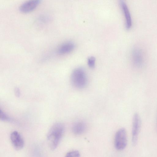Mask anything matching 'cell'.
I'll return each instance as SVG.
<instances>
[{
	"label": "cell",
	"mask_w": 157,
	"mask_h": 157,
	"mask_svg": "<svg viewBox=\"0 0 157 157\" xmlns=\"http://www.w3.org/2000/svg\"><path fill=\"white\" fill-rule=\"evenodd\" d=\"M75 48V44L71 41L66 42L60 45L57 50L58 53L64 55L71 52Z\"/></svg>",
	"instance_id": "9c48e42d"
},
{
	"label": "cell",
	"mask_w": 157,
	"mask_h": 157,
	"mask_svg": "<svg viewBox=\"0 0 157 157\" xmlns=\"http://www.w3.org/2000/svg\"><path fill=\"white\" fill-rule=\"evenodd\" d=\"M64 128L63 124L57 123L53 125L48 131L47 139L49 147L52 150L57 147L64 133Z\"/></svg>",
	"instance_id": "6da1fadb"
},
{
	"label": "cell",
	"mask_w": 157,
	"mask_h": 157,
	"mask_svg": "<svg viewBox=\"0 0 157 157\" xmlns=\"http://www.w3.org/2000/svg\"><path fill=\"white\" fill-rule=\"evenodd\" d=\"M71 83L75 88L82 89L87 85L88 79L85 70L82 67H78L73 71L71 78Z\"/></svg>",
	"instance_id": "7a4b0ae2"
},
{
	"label": "cell",
	"mask_w": 157,
	"mask_h": 157,
	"mask_svg": "<svg viewBox=\"0 0 157 157\" xmlns=\"http://www.w3.org/2000/svg\"><path fill=\"white\" fill-rule=\"evenodd\" d=\"M79 152L77 151H73L68 152L66 154V157H79Z\"/></svg>",
	"instance_id": "4fadbf2b"
},
{
	"label": "cell",
	"mask_w": 157,
	"mask_h": 157,
	"mask_svg": "<svg viewBox=\"0 0 157 157\" xmlns=\"http://www.w3.org/2000/svg\"><path fill=\"white\" fill-rule=\"evenodd\" d=\"M0 120L3 121H10L11 118L1 109L0 111Z\"/></svg>",
	"instance_id": "8fae6325"
},
{
	"label": "cell",
	"mask_w": 157,
	"mask_h": 157,
	"mask_svg": "<svg viewBox=\"0 0 157 157\" xmlns=\"http://www.w3.org/2000/svg\"><path fill=\"white\" fill-rule=\"evenodd\" d=\"M115 147L118 150H121L126 147L127 142V135L125 129L121 128L116 132L114 140Z\"/></svg>",
	"instance_id": "3957f363"
},
{
	"label": "cell",
	"mask_w": 157,
	"mask_h": 157,
	"mask_svg": "<svg viewBox=\"0 0 157 157\" xmlns=\"http://www.w3.org/2000/svg\"><path fill=\"white\" fill-rule=\"evenodd\" d=\"M132 60L134 65L137 68L142 67L144 65L145 57L142 50L136 48L132 51Z\"/></svg>",
	"instance_id": "5b68a950"
},
{
	"label": "cell",
	"mask_w": 157,
	"mask_h": 157,
	"mask_svg": "<svg viewBox=\"0 0 157 157\" xmlns=\"http://www.w3.org/2000/svg\"><path fill=\"white\" fill-rule=\"evenodd\" d=\"M41 0H28L20 6L19 10L21 13H27L34 10L39 5Z\"/></svg>",
	"instance_id": "ba28073f"
},
{
	"label": "cell",
	"mask_w": 157,
	"mask_h": 157,
	"mask_svg": "<svg viewBox=\"0 0 157 157\" xmlns=\"http://www.w3.org/2000/svg\"><path fill=\"white\" fill-rule=\"evenodd\" d=\"M125 20V26L126 29H130L132 26V19L131 14L125 0H119Z\"/></svg>",
	"instance_id": "52a82bcc"
},
{
	"label": "cell",
	"mask_w": 157,
	"mask_h": 157,
	"mask_svg": "<svg viewBox=\"0 0 157 157\" xmlns=\"http://www.w3.org/2000/svg\"><path fill=\"white\" fill-rule=\"evenodd\" d=\"M10 139L14 148L17 150L22 149L24 145V142L21 135L16 131L13 132L10 135Z\"/></svg>",
	"instance_id": "8992f818"
},
{
	"label": "cell",
	"mask_w": 157,
	"mask_h": 157,
	"mask_svg": "<svg viewBox=\"0 0 157 157\" xmlns=\"http://www.w3.org/2000/svg\"><path fill=\"white\" fill-rule=\"evenodd\" d=\"M95 59L93 56L90 57L88 59L87 64L89 67L94 68L95 65Z\"/></svg>",
	"instance_id": "7c38bea8"
},
{
	"label": "cell",
	"mask_w": 157,
	"mask_h": 157,
	"mask_svg": "<svg viewBox=\"0 0 157 157\" xmlns=\"http://www.w3.org/2000/svg\"><path fill=\"white\" fill-rule=\"evenodd\" d=\"M141 125L140 117L138 113H135L133 118L132 132V142L133 145L137 144Z\"/></svg>",
	"instance_id": "277c9868"
},
{
	"label": "cell",
	"mask_w": 157,
	"mask_h": 157,
	"mask_svg": "<svg viewBox=\"0 0 157 157\" xmlns=\"http://www.w3.org/2000/svg\"><path fill=\"white\" fill-rule=\"evenodd\" d=\"M86 128L85 123L83 121L77 122L73 125L72 131L76 135H80L84 133Z\"/></svg>",
	"instance_id": "30bf717a"
},
{
	"label": "cell",
	"mask_w": 157,
	"mask_h": 157,
	"mask_svg": "<svg viewBox=\"0 0 157 157\" xmlns=\"http://www.w3.org/2000/svg\"><path fill=\"white\" fill-rule=\"evenodd\" d=\"M14 93L15 96L17 97H19L21 95V92L20 89L18 87H15L14 89Z\"/></svg>",
	"instance_id": "5bb4252c"
}]
</instances>
